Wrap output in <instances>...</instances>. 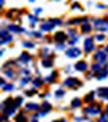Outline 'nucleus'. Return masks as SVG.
Masks as SVG:
<instances>
[{
    "mask_svg": "<svg viewBox=\"0 0 108 122\" xmlns=\"http://www.w3.org/2000/svg\"><path fill=\"white\" fill-rule=\"evenodd\" d=\"M95 27L100 31H107L108 30V20H105V19H97V20H95Z\"/></svg>",
    "mask_w": 108,
    "mask_h": 122,
    "instance_id": "f257e3e1",
    "label": "nucleus"
},
{
    "mask_svg": "<svg viewBox=\"0 0 108 122\" xmlns=\"http://www.w3.org/2000/svg\"><path fill=\"white\" fill-rule=\"evenodd\" d=\"M66 56L70 57V58H76V57L81 56V50L77 48H70L69 50H66Z\"/></svg>",
    "mask_w": 108,
    "mask_h": 122,
    "instance_id": "f03ea898",
    "label": "nucleus"
},
{
    "mask_svg": "<svg viewBox=\"0 0 108 122\" xmlns=\"http://www.w3.org/2000/svg\"><path fill=\"white\" fill-rule=\"evenodd\" d=\"M11 39H12V37H11L7 31H0V44H1V45L9 42Z\"/></svg>",
    "mask_w": 108,
    "mask_h": 122,
    "instance_id": "7ed1b4c3",
    "label": "nucleus"
},
{
    "mask_svg": "<svg viewBox=\"0 0 108 122\" xmlns=\"http://www.w3.org/2000/svg\"><path fill=\"white\" fill-rule=\"evenodd\" d=\"M84 49H85L86 53H91L93 49H95V45H93V39L92 38H86L85 44H84Z\"/></svg>",
    "mask_w": 108,
    "mask_h": 122,
    "instance_id": "20e7f679",
    "label": "nucleus"
},
{
    "mask_svg": "<svg viewBox=\"0 0 108 122\" xmlns=\"http://www.w3.org/2000/svg\"><path fill=\"white\" fill-rule=\"evenodd\" d=\"M95 60L99 61V62H104V61L107 60V54H105V52H103V50H99V52L95 54Z\"/></svg>",
    "mask_w": 108,
    "mask_h": 122,
    "instance_id": "39448f33",
    "label": "nucleus"
},
{
    "mask_svg": "<svg viewBox=\"0 0 108 122\" xmlns=\"http://www.w3.org/2000/svg\"><path fill=\"white\" fill-rule=\"evenodd\" d=\"M54 26H56V25H54V22H53V20H47V22L43 23L41 29H42L43 31H50V30H53V29H54Z\"/></svg>",
    "mask_w": 108,
    "mask_h": 122,
    "instance_id": "423d86ee",
    "label": "nucleus"
},
{
    "mask_svg": "<svg viewBox=\"0 0 108 122\" xmlns=\"http://www.w3.org/2000/svg\"><path fill=\"white\" fill-rule=\"evenodd\" d=\"M65 39H66V35H65L64 31H60V33H57L56 35H54V41H57V42H64Z\"/></svg>",
    "mask_w": 108,
    "mask_h": 122,
    "instance_id": "0eeeda50",
    "label": "nucleus"
},
{
    "mask_svg": "<svg viewBox=\"0 0 108 122\" xmlns=\"http://www.w3.org/2000/svg\"><path fill=\"white\" fill-rule=\"evenodd\" d=\"M8 30L9 31H12V33H18V34H19V33H23V29H22V27H19V26H16V25H11V26L8 27Z\"/></svg>",
    "mask_w": 108,
    "mask_h": 122,
    "instance_id": "6e6552de",
    "label": "nucleus"
},
{
    "mask_svg": "<svg viewBox=\"0 0 108 122\" xmlns=\"http://www.w3.org/2000/svg\"><path fill=\"white\" fill-rule=\"evenodd\" d=\"M88 66H86V62H84V61H80V62H77L76 64V69L77 71H85Z\"/></svg>",
    "mask_w": 108,
    "mask_h": 122,
    "instance_id": "1a4fd4ad",
    "label": "nucleus"
},
{
    "mask_svg": "<svg viewBox=\"0 0 108 122\" xmlns=\"http://www.w3.org/2000/svg\"><path fill=\"white\" fill-rule=\"evenodd\" d=\"M31 57L28 56V53H22L20 56V61H24V62H27V61H30Z\"/></svg>",
    "mask_w": 108,
    "mask_h": 122,
    "instance_id": "9d476101",
    "label": "nucleus"
},
{
    "mask_svg": "<svg viewBox=\"0 0 108 122\" xmlns=\"http://www.w3.org/2000/svg\"><path fill=\"white\" fill-rule=\"evenodd\" d=\"M74 83H77V80H74V79H69V80H66V81H65L66 86H70V84H74Z\"/></svg>",
    "mask_w": 108,
    "mask_h": 122,
    "instance_id": "9b49d317",
    "label": "nucleus"
},
{
    "mask_svg": "<svg viewBox=\"0 0 108 122\" xmlns=\"http://www.w3.org/2000/svg\"><path fill=\"white\" fill-rule=\"evenodd\" d=\"M70 23H72V25H80V23H81V19H72V20H70Z\"/></svg>",
    "mask_w": 108,
    "mask_h": 122,
    "instance_id": "f8f14e48",
    "label": "nucleus"
},
{
    "mask_svg": "<svg viewBox=\"0 0 108 122\" xmlns=\"http://www.w3.org/2000/svg\"><path fill=\"white\" fill-rule=\"evenodd\" d=\"M23 46H24V48H34L35 45L33 44V42H24V44H23Z\"/></svg>",
    "mask_w": 108,
    "mask_h": 122,
    "instance_id": "ddd939ff",
    "label": "nucleus"
},
{
    "mask_svg": "<svg viewBox=\"0 0 108 122\" xmlns=\"http://www.w3.org/2000/svg\"><path fill=\"white\" fill-rule=\"evenodd\" d=\"M95 39H97V41H104L105 37H104L103 34H99V35H96V37H95Z\"/></svg>",
    "mask_w": 108,
    "mask_h": 122,
    "instance_id": "4468645a",
    "label": "nucleus"
},
{
    "mask_svg": "<svg viewBox=\"0 0 108 122\" xmlns=\"http://www.w3.org/2000/svg\"><path fill=\"white\" fill-rule=\"evenodd\" d=\"M82 31H91V26H89L88 23L84 25V26H82Z\"/></svg>",
    "mask_w": 108,
    "mask_h": 122,
    "instance_id": "2eb2a0df",
    "label": "nucleus"
},
{
    "mask_svg": "<svg viewBox=\"0 0 108 122\" xmlns=\"http://www.w3.org/2000/svg\"><path fill=\"white\" fill-rule=\"evenodd\" d=\"M27 109H28V110H37V109H38V106H37V105H28V106H27Z\"/></svg>",
    "mask_w": 108,
    "mask_h": 122,
    "instance_id": "dca6fc26",
    "label": "nucleus"
},
{
    "mask_svg": "<svg viewBox=\"0 0 108 122\" xmlns=\"http://www.w3.org/2000/svg\"><path fill=\"white\" fill-rule=\"evenodd\" d=\"M28 19L31 20V23H35V22H37V16H33V15H28Z\"/></svg>",
    "mask_w": 108,
    "mask_h": 122,
    "instance_id": "f3484780",
    "label": "nucleus"
},
{
    "mask_svg": "<svg viewBox=\"0 0 108 122\" xmlns=\"http://www.w3.org/2000/svg\"><path fill=\"white\" fill-rule=\"evenodd\" d=\"M42 65L43 66H50V65H52V61H43Z\"/></svg>",
    "mask_w": 108,
    "mask_h": 122,
    "instance_id": "a211bd4d",
    "label": "nucleus"
},
{
    "mask_svg": "<svg viewBox=\"0 0 108 122\" xmlns=\"http://www.w3.org/2000/svg\"><path fill=\"white\" fill-rule=\"evenodd\" d=\"M93 71H100V65L95 64V65H93Z\"/></svg>",
    "mask_w": 108,
    "mask_h": 122,
    "instance_id": "6ab92c4d",
    "label": "nucleus"
},
{
    "mask_svg": "<svg viewBox=\"0 0 108 122\" xmlns=\"http://www.w3.org/2000/svg\"><path fill=\"white\" fill-rule=\"evenodd\" d=\"M34 12H35V15H39V14L42 12V10H41V8H37V10L34 11Z\"/></svg>",
    "mask_w": 108,
    "mask_h": 122,
    "instance_id": "aec40b11",
    "label": "nucleus"
},
{
    "mask_svg": "<svg viewBox=\"0 0 108 122\" xmlns=\"http://www.w3.org/2000/svg\"><path fill=\"white\" fill-rule=\"evenodd\" d=\"M80 103H81L80 100H73V106H80Z\"/></svg>",
    "mask_w": 108,
    "mask_h": 122,
    "instance_id": "412c9836",
    "label": "nucleus"
},
{
    "mask_svg": "<svg viewBox=\"0 0 108 122\" xmlns=\"http://www.w3.org/2000/svg\"><path fill=\"white\" fill-rule=\"evenodd\" d=\"M72 8H73V10H76V8H77V10H80L81 7H80L78 4H73V5H72Z\"/></svg>",
    "mask_w": 108,
    "mask_h": 122,
    "instance_id": "4be33fe9",
    "label": "nucleus"
},
{
    "mask_svg": "<svg viewBox=\"0 0 108 122\" xmlns=\"http://www.w3.org/2000/svg\"><path fill=\"white\" fill-rule=\"evenodd\" d=\"M3 4H4V0H0V8L3 7Z\"/></svg>",
    "mask_w": 108,
    "mask_h": 122,
    "instance_id": "5701e85b",
    "label": "nucleus"
},
{
    "mask_svg": "<svg viewBox=\"0 0 108 122\" xmlns=\"http://www.w3.org/2000/svg\"><path fill=\"white\" fill-rule=\"evenodd\" d=\"M57 49H60V50H61V49H64V45H58V46H57Z\"/></svg>",
    "mask_w": 108,
    "mask_h": 122,
    "instance_id": "b1692460",
    "label": "nucleus"
},
{
    "mask_svg": "<svg viewBox=\"0 0 108 122\" xmlns=\"http://www.w3.org/2000/svg\"><path fill=\"white\" fill-rule=\"evenodd\" d=\"M105 53H108V46H107V49H105Z\"/></svg>",
    "mask_w": 108,
    "mask_h": 122,
    "instance_id": "393cba45",
    "label": "nucleus"
},
{
    "mask_svg": "<svg viewBox=\"0 0 108 122\" xmlns=\"http://www.w3.org/2000/svg\"><path fill=\"white\" fill-rule=\"evenodd\" d=\"M107 113H108V107H107Z\"/></svg>",
    "mask_w": 108,
    "mask_h": 122,
    "instance_id": "a878e982",
    "label": "nucleus"
}]
</instances>
